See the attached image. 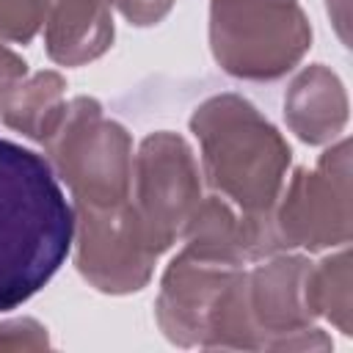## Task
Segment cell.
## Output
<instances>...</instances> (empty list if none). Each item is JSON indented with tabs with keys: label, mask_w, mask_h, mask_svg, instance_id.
Listing matches in <instances>:
<instances>
[{
	"label": "cell",
	"mask_w": 353,
	"mask_h": 353,
	"mask_svg": "<svg viewBox=\"0 0 353 353\" xmlns=\"http://www.w3.org/2000/svg\"><path fill=\"white\" fill-rule=\"evenodd\" d=\"M74 243V207L47 157L0 138V312L36 295Z\"/></svg>",
	"instance_id": "obj_1"
},
{
	"label": "cell",
	"mask_w": 353,
	"mask_h": 353,
	"mask_svg": "<svg viewBox=\"0 0 353 353\" xmlns=\"http://www.w3.org/2000/svg\"><path fill=\"white\" fill-rule=\"evenodd\" d=\"M190 130L201 143L210 188L234 201L243 218L273 221L292 154L281 132L234 94L212 97L196 108Z\"/></svg>",
	"instance_id": "obj_2"
},
{
	"label": "cell",
	"mask_w": 353,
	"mask_h": 353,
	"mask_svg": "<svg viewBox=\"0 0 353 353\" xmlns=\"http://www.w3.org/2000/svg\"><path fill=\"white\" fill-rule=\"evenodd\" d=\"M50 165L74 199V207H116L132 188V141L127 130L105 119L91 97L63 105L52 132L44 138Z\"/></svg>",
	"instance_id": "obj_3"
},
{
	"label": "cell",
	"mask_w": 353,
	"mask_h": 353,
	"mask_svg": "<svg viewBox=\"0 0 353 353\" xmlns=\"http://www.w3.org/2000/svg\"><path fill=\"white\" fill-rule=\"evenodd\" d=\"M210 44L223 72L276 80L303 58L312 28L298 0H212Z\"/></svg>",
	"instance_id": "obj_4"
},
{
	"label": "cell",
	"mask_w": 353,
	"mask_h": 353,
	"mask_svg": "<svg viewBox=\"0 0 353 353\" xmlns=\"http://www.w3.org/2000/svg\"><path fill=\"white\" fill-rule=\"evenodd\" d=\"M130 199L160 254L182 237L190 215L204 199L199 165L185 138L174 132H154L141 143L132 157Z\"/></svg>",
	"instance_id": "obj_5"
},
{
	"label": "cell",
	"mask_w": 353,
	"mask_h": 353,
	"mask_svg": "<svg viewBox=\"0 0 353 353\" xmlns=\"http://www.w3.org/2000/svg\"><path fill=\"white\" fill-rule=\"evenodd\" d=\"M279 245L320 251L350 240V143L331 146L317 165L295 171L273 215Z\"/></svg>",
	"instance_id": "obj_6"
},
{
	"label": "cell",
	"mask_w": 353,
	"mask_h": 353,
	"mask_svg": "<svg viewBox=\"0 0 353 353\" xmlns=\"http://www.w3.org/2000/svg\"><path fill=\"white\" fill-rule=\"evenodd\" d=\"M77 270L102 292L141 290L160 256L149 240L132 199L116 207H74Z\"/></svg>",
	"instance_id": "obj_7"
},
{
	"label": "cell",
	"mask_w": 353,
	"mask_h": 353,
	"mask_svg": "<svg viewBox=\"0 0 353 353\" xmlns=\"http://www.w3.org/2000/svg\"><path fill=\"white\" fill-rule=\"evenodd\" d=\"M312 262L303 256H276L248 273V306L262 347H331L320 328H309L306 276Z\"/></svg>",
	"instance_id": "obj_8"
},
{
	"label": "cell",
	"mask_w": 353,
	"mask_h": 353,
	"mask_svg": "<svg viewBox=\"0 0 353 353\" xmlns=\"http://www.w3.org/2000/svg\"><path fill=\"white\" fill-rule=\"evenodd\" d=\"M44 41L55 63L77 66L99 58L113 41L108 0H41Z\"/></svg>",
	"instance_id": "obj_9"
},
{
	"label": "cell",
	"mask_w": 353,
	"mask_h": 353,
	"mask_svg": "<svg viewBox=\"0 0 353 353\" xmlns=\"http://www.w3.org/2000/svg\"><path fill=\"white\" fill-rule=\"evenodd\" d=\"M290 130L306 143H328L347 121V97L339 77L323 63L306 66L284 94Z\"/></svg>",
	"instance_id": "obj_10"
},
{
	"label": "cell",
	"mask_w": 353,
	"mask_h": 353,
	"mask_svg": "<svg viewBox=\"0 0 353 353\" xmlns=\"http://www.w3.org/2000/svg\"><path fill=\"white\" fill-rule=\"evenodd\" d=\"M63 88H66V83L58 72H39V74L22 80L11 91L0 116L11 130L22 132L30 141L44 143V138L52 132V127L66 105Z\"/></svg>",
	"instance_id": "obj_11"
},
{
	"label": "cell",
	"mask_w": 353,
	"mask_h": 353,
	"mask_svg": "<svg viewBox=\"0 0 353 353\" xmlns=\"http://www.w3.org/2000/svg\"><path fill=\"white\" fill-rule=\"evenodd\" d=\"M306 306L314 314L328 317L342 334H350V254L339 251L309 268Z\"/></svg>",
	"instance_id": "obj_12"
},
{
	"label": "cell",
	"mask_w": 353,
	"mask_h": 353,
	"mask_svg": "<svg viewBox=\"0 0 353 353\" xmlns=\"http://www.w3.org/2000/svg\"><path fill=\"white\" fill-rule=\"evenodd\" d=\"M44 25V3L41 0H0V39L8 41H30Z\"/></svg>",
	"instance_id": "obj_13"
},
{
	"label": "cell",
	"mask_w": 353,
	"mask_h": 353,
	"mask_svg": "<svg viewBox=\"0 0 353 353\" xmlns=\"http://www.w3.org/2000/svg\"><path fill=\"white\" fill-rule=\"evenodd\" d=\"M108 3L116 6L132 25H141V28L160 22L174 6V0H108Z\"/></svg>",
	"instance_id": "obj_14"
},
{
	"label": "cell",
	"mask_w": 353,
	"mask_h": 353,
	"mask_svg": "<svg viewBox=\"0 0 353 353\" xmlns=\"http://www.w3.org/2000/svg\"><path fill=\"white\" fill-rule=\"evenodd\" d=\"M25 74H28V63L14 50L0 44V113H3L11 91L25 80Z\"/></svg>",
	"instance_id": "obj_15"
}]
</instances>
